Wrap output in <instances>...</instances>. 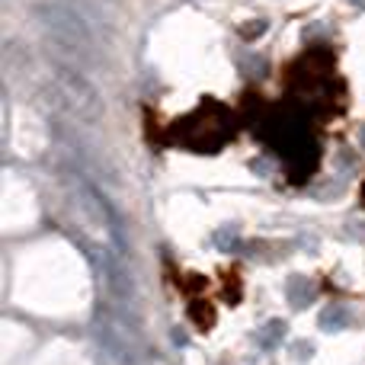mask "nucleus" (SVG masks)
<instances>
[{"label": "nucleus", "mask_w": 365, "mask_h": 365, "mask_svg": "<svg viewBox=\"0 0 365 365\" xmlns=\"http://www.w3.org/2000/svg\"><path fill=\"white\" fill-rule=\"evenodd\" d=\"M285 292H289V302L295 304V308H304V304L314 302V295H317L314 282H308L304 276H292L289 285H285Z\"/></svg>", "instance_id": "39448f33"}, {"label": "nucleus", "mask_w": 365, "mask_h": 365, "mask_svg": "<svg viewBox=\"0 0 365 365\" xmlns=\"http://www.w3.org/2000/svg\"><path fill=\"white\" fill-rule=\"evenodd\" d=\"M61 186H64V199H68V208H71V218H74L77 231L83 234V240L90 247H100V250H119L122 247L119 221L113 218L100 189L90 186L87 177L81 170H74V167H64Z\"/></svg>", "instance_id": "f03ea898"}, {"label": "nucleus", "mask_w": 365, "mask_h": 365, "mask_svg": "<svg viewBox=\"0 0 365 365\" xmlns=\"http://www.w3.org/2000/svg\"><path fill=\"white\" fill-rule=\"evenodd\" d=\"M45 38L71 61V68H96L100 64V32L96 23L64 0H45L36 10Z\"/></svg>", "instance_id": "f257e3e1"}, {"label": "nucleus", "mask_w": 365, "mask_h": 365, "mask_svg": "<svg viewBox=\"0 0 365 365\" xmlns=\"http://www.w3.org/2000/svg\"><path fill=\"white\" fill-rule=\"evenodd\" d=\"M177 132H180V141H186L189 148H218L231 135V115H227L225 106L212 103V115H208L205 125H202V109H199L182 125H177Z\"/></svg>", "instance_id": "20e7f679"}, {"label": "nucleus", "mask_w": 365, "mask_h": 365, "mask_svg": "<svg viewBox=\"0 0 365 365\" xmlns=\"http://www.w3.org/2000/svg\"><path fill=\"white\" fill-rule=\"evenodd\" d=\"M51 93L83 125H96L103 119V113H106L96 87L71 64H55L51 68Z\"/></svg>", "instance_id": "7ed1b4c3"}, {"label": "nucleus", "mask_w": 365, "mask_h": 365, "mask_svg": "<svg viewBox=\"0 0 365 365\" xmlns=\"http://www.w3.org/2000/svg\"><path fill=\"white\" fill-rule=\"evenodd\" d=\"M362 141H365V128H362Z\"/></svg>", "instance_id": "6e6552de"}, {"label": "nucleus", "mask_w": 365, "mask_h": 365, "mask_svg": "<svg viewBox=\"0 0 365 365\" xmlns=\"http://www.w3.org/2000/svg\"><path fill=\"white\" fill-rule=\"evenodd\" d=\"M353 324V311L346 308V304H330L327 311L321 314V327L324 330H343Z\"/></svg>", "instance_id": "423d86ee"}, {"label": "nucleus", "mask_w": 365, "mask_h": 365, "mask_svg": "<svg viewBox=\"0 0 365 365\" xmlns=\"http://www.w3.org/2000/svg\"><path fill=\"white\" fill-rule=\"evenodd\" d=\"M282 336H285V324H282V321H269V324H266V327L257 334V343H259L263 349H272L279 340H282Z\"/></svg>", "instance_id": "0eeeda50"}]
</instances>
